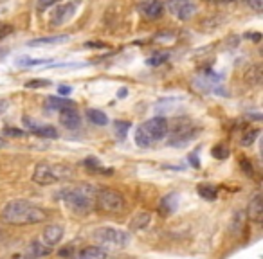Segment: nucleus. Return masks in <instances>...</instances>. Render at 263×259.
<instances>
[{"label": "nucleus", "instance_id": "36", "mask_svg": "<svg viewBox=\"0 0 263 259\" xmlns=\"http://www.w3.org/2000/svg\"><path fill=\"white\" fill-rule=\"evenodd\" d=\"M58 92H60V95L63 97V95H69L70 92H72V88H70L69 85H62V87L58 88Z\"/></svg>", "mask_w": 263, "mask_h": 259}, {"label": "nucleus", "instance_id": "34", "mask_svg": "<svg viewBox=\"0 0 263 259\" xmlns=\"http://www.w3.org/2000/svg\"><path fill=\"white\" fill-rule=\"evenodd\" d=\"M6 135H13V137H22L24 132H20V130H16V128H6L4 130Z\"/></svg>", "mask_w": 263, "mask_h": 259}, {"label": "nucleus", "instance_id": "37", "mask_svg": "<svg viewBox=\"0 0 263 259\" xmlns=\"http://www.w3.org/2000/svg\"><path fill=\"white\" fill-rule=\"evenodd\" d=\"M204 2H211V4H233L236 0H204Z\"/></svg>", "mask_w": 263, "mask_h": 259}, {"label": "nucleus", "instance_id": "27", "mask_svg": "<svg viewBox=\"0 0 263 259\" xmlns=\"http://www.w3.org/2000/svg\"><path fill=\"white\" fill-rule=\"evenodd\" d=\"M211 153H213V157H215V158H222V161L229 157V150H227L226 144H218V146H215Z\"/></svg>", "mask_w": 263, "mask_h": 259}, {"label": "nucleus", "instance_id": "30", "mask_svg": "<svg viewBox=\"0 0 263 259\" xmlns=\"http://www.w3.org/2000/svg\"><path fill=\"white\" fill-rule=\"evenodd\" d=\"M60 0H38L36 2V8L40 9V11H45L47 8H51V6L58 4Z\"/></svg>", "mask_w": 263, "mask_h": 259}, {"label": "nucleus", "instance_id": "26", "mask_svg": "<svg viewBox=\"0 0 263 259\" xmlns=\"http://www.w3.org/2000/svg\"><path fill=\"white\" fill-rule=\"evenodd\" d=\"M170 58V54L168 52H155L152 58H148V65H161V63H164L166 59Z\"/></svg>", "mask_w": 263, "mask_h": 259}, {"label": "nucleus", "instance_id": "17", "mask_svg": "<svg viewBox=\"0 0 263 259\" xmlns=\"http://www.w3.org/2000/svg\"><path fill=\"white\" fill-rule=\"evenodd\" d=\"M69 36L67 34H56V36H44V38H36V40H31L29 47H42V45H54V44H62V42H67Z\"/></svg>", "mask_w": 263, "mask_h": 259}, {"label": "nucleus", "instance_id": "24", "mask_svg": "<svg viewBox=\"0 0 263 259\" xmlns=\"http://www.w3.org/2000/svg\"><path fill=\"white\" fill-rule=\"evenodd\" d=\"M198 194H200L202 198H205V200L215 202L216 196H218V191L213 186H198Z\"/></svg>", "mask_w": 263, "mask_h": 259}, {"label": "nucleus", "instance_id": "1", "mask_svg": "<svg viewBox=\"0 0 263 259\" xmlns=\"http://www.w3.org/2000/svg\"><path fill=\"white\" fill-rule=\"evenodd\" d=\"M0 220L8 225H34L47 220V212L29 200H11L4 205Z\"/></svg>", "mask_w": 263, "mask_h": 259}, {"label": "nucleus", "instance_id": "18", "mask_svg": "<svg viewBox=\"0 0 263 259\" xmlns=\"http://www.w3.org/2000/svg\"><path fill=\"white\" fill-rule=\"evenodd\" d=\"M152 223L150 212H137L130 222V230H143Z\"/></svg>", "mask_w": 263, "mask_h": 259}, {"label": "nucleus", "instance_id": "16", "mask_svg": "<svg viewBox=\"0 0 263 259\" xmlns=\"http://www.w3.org/2000/svg\"><path fill=\"white\" fill-rule=\"evenodd\" d=\"M161 212H162V216H170V214H173V212L179 209V194L177 193H170V194H166L164 198L161 200Z\"/></svg>", "mask_w": 263, "mask_h": 259}, {"label": "nucleus", "instance_id": "2", "mask_svg": "<svg viewBox=\"0 0 263 259\" xmlns=\"http://www.w3.org/2000/svg\"><path fill=\"white\" fill-rule=\"evenodd\" d=\"M96 191H98V187L92 186V184H78V186L62 189L58 193V198L72 212L85 214V212H90L94 209Z\"/></svg>", "mask_w": 263, "mask_h": 259}, {"label": "nucleus", "instance_id": "25", "mask_svg": "<svg viewBox=\"0 0 263 259\" xmlns=\"http://www.w3.org/2000/svg\"><path fill=\"white\" fill-rule=\"evenodd\" d=\"M114 126H116V133L119 135V139H124L128 130H130V123H126V121H116Z\"/></svg>", "mask_w": 263, "mask_h": 259}, {"label": "nucleus", "instance_id": "3", "mask_svg": "<svg viewBox=\"0 0 263 259\" xmlns=\"http://www.w3.org/2000/svg\"><path fill=\"white\" fill-rule=\"evenodd\" d=\"M170 133V123L164 117H154L146 121L136 130V144L141 148H150L152 144L166 139Z\"/></svg>", "mask_w": 263, "mask_h": 259}, {"label": "nucleus", "instance_id": "10", "mask_svg": "<svg viewBox=\"0 0 263 259\" xmlns=\"http://www.w3.org/2000/svg\"><path fill=\"white\" fill-rule=\"evenodd\" d=\"M78 6H80V2H78V0H74V2H69V4H63L62 8H58L54 13H52L51 24H52V26H63L67 20H70L74 15H76Z\"/></svg>", "mask_w": 263, "mask_h": 259}, {"label": "nucleus", "instance_id": "29", "mask_svg": "<svg viewBox=\"0 0 263 259\" xmlns=\"http://www.w3.org/2000/svg\"><path fill=\"white\" fill-rule=\"evenodd\" d=\"M51 85V81L49 79H31L26 83L27 88H44V87H49Z\"/></svg>", "mask_w": 263, "mask_h": 259}, {"label": "nucleus", "instance_id": "32", "mask_svg": "<svg viewBox=\"0 0 263 259\" xmlns=\"http://www.w3.org/2000/svg\"><path fill=\"white\" fill-rule=\"evenodd\" d=\"M11 33H13L11 26H8V24H0V40H2V38H6L8 34H11Z\"/></svg>", "mask_w": 263, "mask_h": 259}, {"label": "nucleus", "instance_id": "15", "mask_svg": "<svg viewBox=\"0 0 263 259\" xmlns=\"http://www.w3.org/2000/svg\"><path fill=\"white\" fill-rule=\"evenodd\" d=\"M249 220H252V222L256 223H261L263 222V198L261 194H254L252 196V200L249 202Z\"/></svg>", "mask_w": 263, "mask_h": 259}, {"label": "nucleus", "instance_id": "6", "mask_svg": "<svg viewBox=\"0 0 263 259\" xmlns=\"http://www.w3.org/2000/svg\"><path fill=\"white\" fill-rule=\"evenodd\" d=\"M96 243L106 245V247H126L130 245V234L124 232L121 229H114V227H101L96 229V232L92 234Z\"/></svg>", "mask_w": 263, "mask_h": 259}, {"label": "nucleus", "instance_id": "12", "mask_svg": "<svg viewBox=\"0 0 263 259\" xmlns=\"http://www.w3.org/2000/svg\"><path fill=\"white\" fill-rule=\"evenodd\" d=\"M63 237V227L62 225H56V223H52V225H47L44 229V234H42V243L45 245V247H54V245H58L60 241H62Z\"/></svg>", "mask_w": 263, "mask_h": 259}, {"label": "nucleus", "instance_id": "38", "mask_svg": "<svg viewBox=\"0 0 263 259\" xmlns=\"http://www.w3.org/2000/svg\"><path fill=\"white\" fill-rule=\"evenodd\" d=\"M190 162L195 166V168H198V161H197V155H190Z\"/></svg>", "mask_w": 263, "mask_h": 259}, {"label": "nucleus", "instance_id": "22", "mask_svg": "<svg viewBox=\"0 0 263 259\" xmlns=\"http://www.w3.org/2000/svg\"><path fill=\"white\" fill-rule=\"evenodd\" d=\"M87 117L90 123L98 124V126H105L106 123H108V117L105 115V112H101V110H96V108H88L87 110Z\"/></svg>", "mask_w": 263, "mask_h": 259}, {"label": "nucleus", "instance_id": "23", "mask_svg": "<svg viewBox=\"0 0 263 259\" xmlns=\"http://www.w3.org/2000/svg\"><path fill=\"white\" fill-rule=\"evenodd\" d=\"M245 79L251 85H254V87H258L261 83V65H252L245 74Z\"/></svg>", "mask_w": 263, "mask_h": 259}, {"label": "nucleus", "instance_id": "11", "mask_svg": "<svg viewBox=\"0 0 263 259\" xmlns=\"http://www.w3.org/2000/svg\"><path fill=\"white\" fill-rule=\"evenodd\" d=\"M139 11L144 18L157 20V18H161L162 13H164V4H162L161 0H143L139 4Z\"/></svg>", "mask_w": 263, "mask_h": 259}, {"label": "nucleus", "instance_id": "13", "mask_svg": "<svg viewBox=\"0 0 263 259\" xmlns=\"http://www.w3.org/2000/svg\"><path fill=\"white\" fill-rule=\"evenodd\" d=\"M60 123H62V126H65L67 130H76V128H80L81 117H80V113H78L76 106L62 110V112H60Z\"/></svg>", "mask_w": 263, "mask_h": 259}, {"label": "nucleus", "instance_id": "14", "mask_svg": "<svg viewBox=\"0 0 263 259\" xmlns=\"http://www.w3.org/2000/svg\"><path fill=\"white\" fill-rule=\"evenodd\" d=\"M49 254H51V248L45 247L42 241H31L26 250H24V259H40Z\"/></svg>", "mask_w": 263, "mask_h": 259}, {"label": "nucleus", "instance_id": "33", "mask_svg": "<svg viewBox=\"0 0 263 259\" xmlns=\"http://www.w3.org/2000/svg\"><path fill=\"white\" fill-rule=\"evenodd\" d=\"M247 4H249V8H252L258 13L263 9V0H247Z\"/></svg>", "mask_w": 263, "mask_h": 259}, {"label": "nucleus", "instance_id": "20", "mask_svg": "<svg viewBox=\"0 0 263 259\" xmlns=\"http://www.w3.org/2000/svg\"><path fill=\"white\" fill-rule=\"evenodd\" d=\"M245 222H247V216H245V212H243V211L234 212V214H233V222H231V227H229L231 234L238 236V234H240L241 230H243Z\"/></svg>", "mask_w": 263, "mask_h": 259}, {"label": "nucleus", "instance_id": "31", "mask_svg": "<svg viewBox=\"0 0 263 259\" xmlns=\"http://www.w3.org/2000/svg\"><path fill=\"white\" fill-rule=\"evenodd\" d=\"M240 166H241V169H243V173H245V175L252 176V166H251V162H249L247 158H245V157H241Z\"/></svg>", "mask_w": 263, "mask_h": 259}, {"label": "nucleus", "instance_id": "9", "mask_svg": "<svg viewBox=\"0 0 263 259\" xmlns=\"http://www.w3.org/2000/svg\"><path fill=\"white\" fill-rule=\"evenodd\" d=\"M24 124H26L27 130H29L31 133H34V135L45 137V139H56V137H58V130H56L54 126L40 124L34 119H31V117H24Z\"/></svg>", "mask_w": 263, "mask_h": 259}, {"label": "nucleus", "instance_id": "39", "mask_svg": "<svg viewBox=\"0 0 263 259\" xmlns=\"http://www.w3.org/2000/svg\"><path fill=\"white\" fill-rule=\"evenodd\" d=\"M4 146H6V141L2 139V137H0V150H2V148H4Z\"/></svg>", "mask_w": 263, "mask_h": 259}, {"label": "nucleus", "instance_id": "35", "mask_svg": "<svg viewBox=\"0 0 263 259\" xmlns=\"http://www.w3.org/2000/svg\"><path fill=\"white\" fill-rule=\"evenodd\" d=\"M85 47H92V49H106L105 44H101V42H87V45Z\"/></svg>", "mask_w": 263, "mask_h": 259}, {"label": "nucleus", "instance_id": "7", "mask_svg": "<svg viewBox=\"0 0 263 259\" xmlns=\"http://www.w3.org/2000/svg\"><path fill=\"white\" fill-rule=\"evenodd\" d=\"M166 8L175 18L182 20V22L191 20L197 13V6L191 0H166Z\"/></svg>", "mask_w": 263, "mask_h": 259}, {"label": "nucleus", "instance_id": "21", "mask_svg": "<svg viewBox=\"0 0 263 259\" xmlns=\"http://www.w3.org/2000/svg\"><path fill=\"white\" fill-rule=\"evenodd\" d=\"M45 101H47V103H45V106H47L49 110H58V112L74 106L72 101H69V99H63V97H47Z\"/></svg>", "mask_w": 263, "mask_h": 259}, {"label": "nucleus", "instance_id": "4", "mask_svg": "<svg viewBox=\"0 0 263 259\" xmlns=\"http://www.w3.org/2000/svg\"><path fill=\"white\" fill-rule=\"evenodd\" d=\"M74 176V169L65 164H47L40 162L33 171V182L38 186H52L62 180H69Z\"/></svg>", "mask_w": 263, "mask_h": 259}, {"label": "nucleus", "instance_id": "19", "mask_svg": "<svg viewBox=\"0 0 263 259\" xmlns=\"http://www.w3.org/2000/svg\"><path fill=\"white\" fill-rule=\"evenodd\" d=\"M108 254L103 247H87L80 252V259H106Z\"/></svg>", "mask_w": 263, "mask_h": 259}, {"label": "nucleus", "instance_id": "8", "mask_svg": "<svg viewBox=\"0 0 263 259\" xmlns=\"http://www.w3.org/2000/svg\"><path fill=\"white\" fill-rule=\"evenodd\" d=\"M200 133V130L198 128H191V124H186V126H179L173 132V135L170 137V146L173 148H182L186 146L187 143H191V141L195 139V137Z\"/></svg>", "mask_w": 263, "mask_h": 259}, {"label": "nucleus", "instance_id": "5", "mask_svg": "<svg viewBox=\"0 0 263 259\" xmlns=\"http://www.w3.org/2000/svg\"><path fill=\"white\" fill-rule=\"evenodd\" d=\"M94 209L105 212V214H121L126 211V200L119 191L108 189V187H98Z\"/></svg>", "mask_w": 263, "mask_h": 259}, {"label": "nucleus", "instance_id": "28", "mask_svg": "<svg viewBox=\"0 0 263 259\" xmlns=\"http://www.w3.org/2000/svg\"><path fill=\"white\" fill-rule=\"evenodd\" d=\"M256 137H258V130H251V132H247L243 137H241V146H251V144H254Z\"/></svg>", "mask_w": 263, "mask_h": 259}]
</instances>
